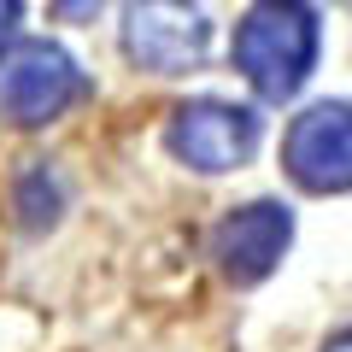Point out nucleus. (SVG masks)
<instances>
[{"instance_id": "1", "label": "nucleus", "mask_w": 352, "mask_h": 352, "mask_svg": "<svg viewBox=\"0 0 352 352\" xmlns=\"http://www.w3.org/2000/svg\"><path fill=\"white\" fill-rule=\"evenodd\" d=\"M317 65V12L305 0H252L235 30V71L264 100H294Z\"/></svg>"}, {"instance_id": "2", "label": "nucleus", "mask_w": 352, "mask_h": 352, "mask_svg": "<svg viewBox=\"0 0 352 352\" xmlns=\"http://www.w3.org/2000/svg\"><path fill=\"white\" fill-rule=\"evenodd\" d=\"M88 94V76L59 41H12L0 53V112L12 124L36 129L65 118Z\"/></svg>"}, {"instance_id": "3", "label": "nucleus", "mask_w": 352, "mask_h": 352, "mask_svg": "<svg viewBox=\"0 0 352 352\" xmlns=\"http://www.w3.org/2000/svg\"><path fill=\"white\" fill-rule=\"evenodd\" d=\"M212 47V18L200 0H129L124 6V53L135 71L182 76Z\"/></svg>"}, {"instance_id": "4", "label": "nucleus", "mask_w": 352, "mask_h": 352, "mask_svg": "<svg viewBox=\"0 0 352 352\" xmlns=\"http://www.w3.org/2000/svg\"><path fill=\"white\" fill-rule=\"evenodd\" d=\"M264 124L252 106H235V100H188L170 112V129H164V147L200 176H223V170H241L258 147Z\"/></svg>"}, {"instance_id": "5", "label": "nucleus", "mask_w": 352, "mask_h": 352, "mask_svg": "<svg viewBox=\"0 0 352 352\" xmlns=\"http://www.w3.org/2000/svg\"><path fill=\"white\" fill-rule=\"evenodd\" d=\"M282 164L305 194H352V100H317L282 135Z\"/></svg>"}, {"instance_id": "6", "label": "nucleus", "mask_w": 352, "mask_h": 352, "mask_svg": "<svg viewBox=\"0 0 352 352\" xmlns=\"http://www.w3.org/2000/svg\"><path fill=\"white\" fill-rule=\"evenodd\" d=\"M288 241H294V212L276 200H252V206H235L212 229V258L235 288H252L282 264Z\"/></svg>"}, {"instance_id": "7", "label": "nucleus", "mask_w": 352, "mask_h": 352, "mask_svg": "<svg viewBox=\"0 0 352 352\" xmlns=\"http://www.w3.org/2000/svg\"><path fill=\"white\" fill-rule=\"evenodd\" d=\"M59 217V182H53L47 164H30L18 176V223L24 229H47Z\"/></svg>"}, {"instance_id": "8", "label": "nucleus", "mask_w": 352, "mask_h": 352, "mask_svg": "<svg viewBox=\"0 0 352 352\" xmlns=\"http://www.w3.org/2000/svg\"><path fill=\"white\" fill-rule=\"evenodd\" d=\"M59 6V18H94L100 12V0H53Z\"/></svg>"}, {"instance_id": "9", "label": "nucleus", "mask_w": 352, "mask_h": 352, "mask_svg": "<svg viewBox=\"0 0 352 352\" xmlns=\"http://www.w3.org/2000/svg\"><path fill=\"white\" fill-rule=\"evenodd\" d=\"M18 12H24V0H0V41L18 30Z\"/></svg>"}, {"instance_id": "10", "label": "nucleus", "mask_w": 352, "mask_h": 352, "mask_svg": "<svg viewBox=\"0 0 352 352\" xmlns=\"http://www.w3.org/2000/svg\"><path fill=\"white\" fill-rule=\"evenodd\" d=\"M323 352H352V329H340V335H335V340H329V346H323Z\"/></svg>"}]
</instances>
